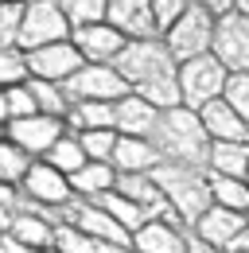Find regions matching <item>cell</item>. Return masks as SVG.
<instances>
[{"mask_svg": "<svg viewBox=\"0 0 249 253\" xmlns=\"http://www.w3.org/2000/svg\"><path fill=\"white\" fill-rule=\"evenodd\" d=\"M113 70L124 78L128 94L152 101L156 109H171L179 105V86H175V70L179 63L167 55L164 39H128L124 51L113 59Z\"/></svg>", "mask_w": 249, "mask_h": 253, "instance_id": "cell-1", "label": "cell"}, {"mask_svg": "<svg viewBox=\"0 0 249 253\" xmlns=\"http://www.w3.org/2000/svg\"><path fill=\"white\" fill-rule=\"evenodd\" d=\"M148 140H152L160 164H183V168H195V171H207L210 136L203 132V121H199L195 109H183V105L160 109Z\"/></svg>", "mask_w": 249, "mask_h": 253, "instance_id": "cell-2", "label": "cell"}, {"mask_svg": "<svg viewBox=\"0 0 249 253\" xmlns=\"http://www.w3.org/2000/svg\"><path fill=\"white\" fill-rule=\"evenodd\" d=\"M148 175H152V183L160 187V195L167 199V207L183 222H195L210 207L207 171H195V168H183V164H156Z\"/></svg>", "mask_w": 249, "mask_h": 253, "instance_id": "cell-3", "label": "cell"}, {"mask_svg": "<svg viewBox=\"0 0 249 253\" xmlns=\"http://www.w3.org/2000/svg\"><path fill=\"white\" fill-rule=\"evenodd\" d=\"M226 78H230V70L218 63L214 55H199V59H191V63H179V70H175L179 105L199 113L207 101L222 97V90H226Z\"/></svg>", "mask_w": 249, "mask_h": 253, "instance_id": "cell-4", "label": "cell"}, {"mask_svg": "<svg viewBox=\"0 0 249 253\" xmlns=\"http://www.w3.org/2000/svg\"><path fill=\"white\" fill-rule=\"evenodd\" d=\"M160 39H164V47H167V55H171L175 63H191V59H199V55H210L214 16L203 12V8H195V4H187V12L160 35Z\"/></svg>", "mask_w": 249, "mask_h": 253, "instance_id": "cell-5", "label": "cell"}, {"mask_svg": "<svg viewBox=\"0 0 249 253\" xmlns=\"http://www.w3.org/2000/svg\"><path fill=\"white\" fill-rule=\"evenodd\" d=\"M70 39V24L62 16L59 0H28L24 4V24L16 35V51H39L51 43H66Z\"/></svg>", "mask_w": 249, "mask_h": 253, "instance_id": "cell-6", "label": "cell"}, {"mask_svg": "<svg viewBox=\"0 0 249 253\" xmlns=\"http://www.w3.org/2000/svg\"><path fill=\"white\" fill-rule=\"evenodd\" d=\"M210 55H214L230 74H249V16L226 12L222 20H214Z\"/></svg>", "mask_w": 249, "mask_h": 253, "instance_id": "cell-7", "label": "cell"}, {"mask_svg": "<svg viewBox=\"0 0 249 253\" xmlns=\"http://www.w3.org/2000/svg\"><path fill=\"white\" fill-rule=\"evenodd\" d=\"M62 94L70 105H78V101H121L128 94V86H124V78L113 70V66H82L74 78H66L62 82Z\"/></svg>", "mask_w": 249, "mask_h": 253, "instance_id": "cell-8", "label": "cell"}, {"mask_svg": "<svg viewBox=\"0 0 249 253\" xmlns=\"http://www.w3.org/2000/svg\"><path fill=\"white\" fill-rule=\"evenodd\" d=\"M66 125H62L59 117H43V113H35V117H24V121H8L4 125V140L8 144H16L24 156H47L51 152V144L59 140Z\"/></svg>", "mask_w": 249, "mask_h": 253, "instance_id": "cell-9", "label": "cell"}, {"mask_svg": "<svg viewBox=\"0 0 249 253\" xmlns=\"http://www.w3.org/2000/svg\"><path fill=\"white\" fill-rule=\"evenodd\" d=\"M28 78H39V82H55L62 86L66 78H74L82 70V55L78 47L66 39V43H51V47H39V51H28Z\"/></svg>", "mask_w": 249, "mask_h": 253, "instance_id": "cell-10", "label": "cell"}, {"mask_svg": "<svg viewBox=\"0 0 249 253\" xmlns=\"http://www.w3.org/2000/svg\"><path fill=\"white\" fill-rule=\"evenodd\" d=\"M191 238H199V242H207L210 250H230L234 242H238V234L246 230V214H234V211H226V207H207L199 218L191 222Z\"/></svg>", "mask_w": 249, "mask_h": 253, "instance_id": "cell-11", "label": "cell"}, {"mask_svg": "<svg viewBox=\"0 0 249 253\" xmlns=\"http://www.w3.org/2000/svg\"><path fill=\"white\" fill-rule=\"evenodd\" d=\"M70 43L78 47L82 63H90V66H113V59L124 51L128 39H124L121 32H113L109 24H90V28L70 32Z\"/></svg>", "mask_w": 249, "mask_h": 253, "instance_id": "cell-12", "label": "cell"}, {"mask_svg": "<svg viewBox=\"0 0 249 253\" xmlns=\"http://www.w3.org/2000/svg\"><path fill=\"white\" fill-rule=\"evenodd\" d=\"M66 226H74V230H82L86 238H93V242H105V246H117V250H128L132 246V234L128 230H121L117 222L109 218L101 207H93V203H78V207H70V222Z\"/></svg>", "mask_w": 249, "mask_h": 253, "instance_id": "cell-13", "label": "cell"}, {"mask_svg": "<svg viewBox=\"0 0 249 253\" xmlns=\"http://www.w3.org/2000/svg\"><path fill=\"white\" fill-rule=\"evenodd\" d=\"M105 24L124 39H156L148 0H105Z\"/></svg>", "mask_w": 249, "mask_h": 253, "instance_id": "cell-14", "label": "cell"}, {"mask_svg": "<svg viewBox=\"0 0 249 253\" xmlns=\"http://www.w3.org/2000/svg\"><path fill=\"white\" fill-rule=\"evenodd\" d=\"M20 183H24V195H28V199L47 203V207H62V203L74 199V195H70V183H66V175H59L47 160H31V164H28V175H24Z\"/></svg>", "mask_w": 249, "mask_h": 253, "instance_id": "cell-15", "label": "cell"}, {"mask_svg": "<svg viewBox=\"0 0 249 253\" xmlns=\"http://www.w3.org/2000/svg\"><path fill=\"white\" fill-rule=\"evenodd\" d=\"M156 117H160V109L136 94H124L121 101H113V132L117 136H144L148 140L156 128Z\"/></svg>", "mask_w": 249, "mask_h": 253, "instance_id": "cell-16", "label": "cell"}, {"mask_svg": "<svg viewBox=\"0 0 249 253\" xmlns=\"http://www.w3.org/2000/svg\"><path fill=\"white\" fill-rule=\"evenodd\" d=\"M132 250L136 253H183L187 234L171 218H148L132 234Z\"/></svg>", "mask_w": 249, "mask_h": 253, "instance_id": "cell-17", "label": "cell"}, {"mask_svg": "<svg viewBox=\"0 0 249 253\" xmlns=\"http://www.w3.org/2000/svg\"><path fill=\"white\" fill-rule=\"evenodd\" d=\"M109 164H113L117 175H148L160 164V156H156L152 140H144V136H117Z\"/></svg>", "mask_w": 249, "mask_h": 253, "instance_id": "cell-18", "label": "cell"}, {"mask_svg": "<svg viewBox=\"0 0 249 253\" xmlns=\"http://www.w3.org/2000/svg\"><path fill=\"white\" fill-rule=\"evenodd\" d=\"M199 121H203V132L210 136V140H238V144H249V125L222 101H207L203 109H199Z\"/></svg>", "mask_w": 249, "mask_h": 253, "instance_id": "cell-19", "label": "cell"}, {"mask_svg": "<svg viewBox=\"0 0 249 253\" xmlns=\"http://www.w3.org/2000/svg\"><path fill=\"white\" fill-rule=\"evenodd\" d=\"M246 168H249V144H238V140H210V152H207V171H210V175L246 179Z\"/></svg>", "mask_w": 249, "mask_h": 253, "instance_id": "cell-20", "label": "cell"}, {"mask_svg": "<svg viewBox=\"0 0 249 253\" xmlns=\"http://www.w3.org/2000/svg\"><path fill=\"white\" fill-rule=\"evenodd\" d=\"M70 195H78V199H97V195H105V191L117 187V171H113V164H82L70 179Z\"/></svg>", "mask_w": 249, "mask_h": 253, "instance_id": "cell-21", "label": "cell"}, {"mask_svg": "<svg viewBox=\"0 0 249 253\" xmlns=\"http://www.w3.org/2000/svg\"><path fill=\"white\" fill-rule=\"evenodd\" d=\"M8 238L12 242H20V246H31V250H43V246H51L55 242V226L47 218H39V214H16V218H8Z\"/></svg>", "mask_w": 249, "mask_h": 253, "instance_id": "cell-22", "label": "cell"}, {"mask_svg": "<svg viewBox=\"0 0 249 253\" xmlns=\"http://www.w3.org/2000/svg\"><path fill=\"white\" fill-rule=\"evenodd\" d=\"M86 203H93V207H101L109 218L117 222L121 230H128V234H136L144 222H148V214L132 203V199H124V195H117V191H105V195H97V199H86Z\"/></svg>", "mask_w": 249, "mask_h": 253, "instance_id": "cell-23", "label": "cell"}, {"mask_svg": "<svg viewBox=\"0 0 249 253\" xmlns=\"http://www.w3.org/2000/svg\"><path fill=\"white\" fill-rule=\"evenodd\" d=\"M207 191H210V203L226 207L234 214H246L249 211V187L246 179H230V175H210L207 171Z\"/></svg>", "mask_w": 249, "mask_h": 253, "instance_id": "cell-24", "label": "cell"}, {"mask_svg": "<svg viewBox=\"0 0 249 253\" xmlns=\"http://www.w3.org/2000/svg\"><path fill=\"white\" fill-rule=\"evenodd\" d=\"M43 160H47V164H51L59 175H66V179H70V175H74L82 164H90V160H86V152H82V144H78L74 136H66V132H62L55 144H51V152H47Z\"/></svg>", "mask_w": 249, "mask_h": 253, "instance_id": "cell-25", "label": "cell"}, {"mask_svg": "<svg viewBox=\"0 0 249 253\" xmlns=\"http://www.w3.org/2000/svg\"><path fill=\"white\" fill-rule=\"evenodd\" d=\"M28 90L31 97H35V109L43 113V117H66V109H70V101H66V94H62V86H55V82H39V78H28Z\"/></svg>", "mask_w": 249, "mask_h": 253, "instance_id": "cell-26", "label": "cell"}, {"mask_svg": "<svg viewBox=\"0 0 249 253\" xmlns=\"http://www.w3.org/2000/svg\"><path fill=\"white\" fill-rule=\"evenodd\" d=\"M51 246H55L59 253H124V250H117V246H105V242L86 238V234H82V230H74V226H59Z\"/></svg>", "mask_w": 249, "mask_h": 253, "instance_id": "cell-27", "label": "cell"}, {"mask_svg": "<svg viewBox=\"0 0 249 253\" xmlns=\"http://www.w3.org/2000/svg\"><path fill=\"white\" fill-rule=\"evenodd\" d=\"M59 8L70 24V32L90 28V24H105V0H59Z\"/></svg>", "mask_w": 249, "mask_h": 253, "instance_id": "cell-28", "label": "cell"}, {"mask_svg": "<svg viewBox=\"0 0 249 253\" xmlns=\"http://www.w3.org/2000/svg\"><path fill=\"white\" fill-rule=\"evenodd\" d=\"M74 140L82 144L86 160H93V164H109L113 144H117V132H113V128H90V132H74Z\"/></svg>", "mask_w": 249, "mask_h": 253, "instance_id": "cell-29", "label": "cell"}, {"mask_svg": "<svg viewBox=\"0 0 249 253\" xmlns=\"http://www.w3.org/2000/svg\"><path fill=\"white\" fill-rule=\"evenodd\" d=\"M28 82V59L16 47H0V90Z\"/></svg>", "mask_w": 249, "mask_h": 253, "instance_id": "cell-30", "label": "cell"}, {"mask_svg": "<svg viewBox=\"0 0 249 253\" xmlns=\"http://www.w3.org/2000/svg\"><path fill=\"white\" fill-rule=\"evenodd\" d=\"M28 164L31 160L24 156L16 144L0 140V183H20V179L28 175Z\"/></svg>", "mask_w": 249, "mask_h": 253, "instance_id": "cell-31", "label": "cell"}, {"mask_svg": "<svg viewBox=\"0 0 249 253\" xmlns=\"http://www.w3.org/2000/svg\"><path fill=\"white\" fill-rule=\"evenodd\" d=\"M222 101L249 125V74H230L226 78V90H222Z\"/></svg>", "mask_w": 249, "mask_h": 253, "instance_id": "cell-32", "label": "cell"}, {"mask_svg": "<svg viewBox=\"0 0 249 253\" xmlns=\"http://www.w3.org/2000/svg\"><path fill=\"white\" fill-rule=\"evenodd\" d=\"M4 94H8V121H24V117H35V113H39V109H35V97H31V90H28V82L8 86Z\"/></svg>", "mask_w": 249, "mask_h": 253, "instance_id": "cell-33", "label": "cell"}, {"mask_svg": "<svg viewBox=\"0 0 249 253\" xmlns=\"http://www.w3.org/2000/svg\"><path fill=\"white\" fill-rule=\"evenodd\" d=\"M152 8V24H156V35H164L179 16L187 12V0H148Z\"/></svg>", "mask_w": 249, "mask_h": 253, "instance_id": "cell-34", "label": "cell"}, {"mask_svg": "<svg viewBox=\"0 0 249 253\" xmlns=\"http://www.w3.org/2000/svg\"><path fill=\"white\" fill-rule=\"evenodd\" d=\"M20 24H24V4H0V47H16Z\"/></svg>", "mask_w": 249, "mask_h": 253, "instance_id": "cell-35", "label": "cell"}, {"mask_svg": "<svg viewBox=\"0 0 249 253\" xmlns=\"http://www.w3.org/2000/svg\"><path fill=\"white\" fill-rule=\"evenodd\" d=\"M24 211V199L12 191V183H0V218L8 222V218H16Z\"/></svg>", "mask_w": 249, "mask_h": 253, "instance_id": "cell-36", "label": "cell"}, {"mask_svg": "<svg viewBox=\"0 0 249 253\" xmlns=\"http://www.w3.org/2000/svg\"><path fill=\"white\" fill-rule=\"evenodd\" d=\"M187 4H195V8H203V12H210L214 20H222L226 12H234V0H187Z\"/></svg>", "mask_w": 249, "mask_h": 253, "instance_id": "cell-37", "label": "cell"}, {"mask_svg": "<svg viewBox=\"0 0 249 253\" xmlns=\"http://www.w3.org/2000/svg\"><path fill=\"white\" fill-rule=\"evenodd\" d=\"M226 253H249V226L242 230V234H238V242H234V246H230Z\"/></svg>", "mask_w": 249, "mask_h": 253, "instance_id": "cell-38", "label": "cell"}, {"mask_svg": "<svg viewBox=\"0 0 249 253\" xmlns=\"http://www.w3.org/2000/svg\"><path fill=\"white\" fill-rule=\"evenodd\" d=\"M183 253H218V250H210L207 242H199V238H187V250Z\"/></svg>", "mask_w": 249, "mask_h": 253, "instance_id": "cell-39", "label": "cell"}, {"mask_svg": "<svg viewBox=\"0 0 249 253\" xmlns=\"http://www.w3.org/2000/svg\"><path fill=\"white\" fill-rule=\"evenodd\" d=\"M8 125V94H4V90H0V128Z\"/></svg>", "mask_w": 249, "mask_h": 253, "instance_id": "cell-40", "label": "cell"}, {"mask_svg": "<svg viewBox=\"0 0 249 253\" xmlns=\"http://www.w3.org/2000/svg\"><path fill=\"white\" fill-rule=\"evenodd\" d=\"M8 253H39V250H31V246H20V242H12V238H8Z\"/></svg>", "mask_w": 249, "mask_h": 253, "instance_id": "cell-41", "label": "cell"}, {"mask_svg": "<svg viewBox=\"0 0 249 253\" xmlns=\"http://www.w3.org/2000/svg\"><path fill=\"white\" fill-rule=\"evenodd\" d=\"M234 12H242V16H249V0H234Z\"/></svg>", "mask_w": 249, "mask_h": 253, "instance_id": "cell-42", "label": "cell"}, {"mask_svg": "<svg viewBox=\"0 0 249 253\" xmlns=\"http://www.w3.org/2000/svg\"><path fill=\"white\" fill-rule=\"evenodd\" d=\"M0 253H8V238H0Z\"/></svg>", "mask_w": 249, "mask_h": 253, "instance_id": "cell-43", "label": "cell"}, {"mask_svg": "<svg viewBox=\"0 0 249 253\" xmlns=\"http://www.w3.org/2000/svg\"><path fill=\"white\" fill-rule=\"evenodd\" d=\"M0 4H28V0H0Z\"/></svg>", "mask_w": 249, "mask_h": 253, "instance_id": "cell-44", "label": "cell"}, {"mask_svg": "<svg viewBox=\"0 0 249 253\" xmlns=\"http://www.w3.org/2000/svg\"><path fill=\"white\" fill-rule=\"evenodd\" d=\"M246 187H249V168H246Z\"/></svg>", "mask_w": 249, "mask_h": 253, "instance_id": "cell-45", "label": "cell"}, {"mask_svg": "<svg viewBox=\"0 0 249 253\" xmlns=\"http://www.w3.org/2000/svg\"><path fill=\"white\" fill-rule=\"evenodd\" d=\"M246 226H249V211H246Z\"/></svg>", "mask_w": 249, "mask_h": 253, "instance_id": "cell-46", "label": "cell"}, {"mask_svg": "<svg viewBox=\"0 0 249 253\" xmlns=\"http://www.w3.org/2000/svg\"><path fill=\"white\" fill-rule=\"evenodd\" d=\"M0 140H4V128H0Z\"/></svg>", "mask_w": 249, "mask_h": 253, "instance_id": "cell-47", "label": "cell"}]
</instances>
